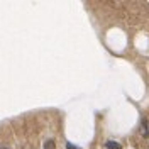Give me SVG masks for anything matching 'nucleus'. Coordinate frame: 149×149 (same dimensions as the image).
Wrapping results in <instances>:
<instances>
[{
	"label": "nucleus",
	"instance_id": "1",
	"mask_svg": "<svg viewBox=\"0 0 149 149\" xmlns=\"http://www.w3.org/2000/svg\"><path fill=\"white\" fill-rule=\"evenodd\" d=\"M141 134H142V137H149V122L146 117L141 119Z\"/></svg>",
	"mask_w": 149,
	"mask_h": 149
},
{
	"label": "nucleus",
	"instance_id": "2",
	"mask_svg": "<svg viewBox=\"0 0 149 149\" xmlns=\"http://www.w3.org/2000/svg\"><path fill=\"white\" fill-rule=\"evenodd\" d=\"M105 148L107 149H122V146L119 142H115V141H109V142H105Z\"/></svg>",
	"mask_w": 149,
	"mask_h": 149
},
{
	"label": "nucleus",
	"instance_id": "4",
	"mask_svg": "<svg viewBox=\"0 0 149 149\" xmlns=\"http://www.w3.org/2000/svg\"><path fill=\"white\" fill-rule=\"evenodd\" d=\"M66 149H80V148H76V146H73L71 142H68V144H66Z\"/></svg>",
	"mask_w": 149,
	"mask_h": 149
},
{
	"label": "nucleus",
	"instance_id": "3",
	"mask_svg": "<svg viewBox=\"0 0 149 149\" xmlns=\"http://www.w3.org/2000/svg\"><path fill=\"white\" fill-rule=\"evenodd\" d=\"M44 149H56V144L53 139H47L46 142H44Z\"/></svg>",
	"mask_w": 149,
	"mask_h": 149
},
{
	"label": "nucleus",
	"instance_id": "5",
	"mask_svg": "<svg viewBox=\"0 0 149 149\" xmlns=\"http://www.w3.org/2000/svg\"><path fill=\"white\" fill-rule=\"evenodd\" d=\"M0 149H7V148H0Z\"/></svg>",
	"mask_w": 149,
	"mask_h": 149
}]
</instances>
